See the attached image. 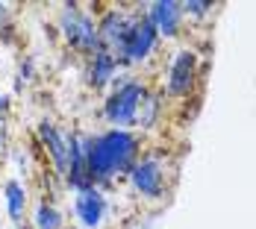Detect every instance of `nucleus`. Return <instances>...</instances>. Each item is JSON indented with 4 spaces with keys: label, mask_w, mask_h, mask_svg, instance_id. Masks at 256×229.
Segmentation results:
<instances>
[{
    "label": "nucleus",
    "mask_w": 256,
    "mask_h": 229,
    "mask_svg": "<svg viewBox=\"0 0 256 229\" xmlns=\"http://www.w3.org/2000/svg\"><path fill=\"white\" fill-rule=\"evenodd\" d=\"M138 156H142V138L132 129H106L100 135H88L86 147L88 179L98 188H106L118 177H130Z\"/></svg>",
    "instance_id": "nucleus-1"
},
{
    "label": "nucleus",
    "mask_w": 256,
    "mask_h": 229,
    "mask_svg": "<svg viewBox=\"0 0 256 229\" xmlns=\"http://www.w3.org/2000/svg\"><path fill=\"white\" fill-rule=\"evenodd\" d=\"M148 85L144 79L132 74H118V79L112 82L106 100H103V121L112 129H130L136 127V115H138V103L144 97Z\"/></svg>",
    "instance_id": "nucleus-2"
},
{
    "label": "nucleus",
    "mask_w": 256,
    "mask_h": 229,
    "mask_svg": "<svg viewBox=\"0 0 256 229\" xmlns=\"http://www.w3.org/2000/svg\"><path fill=\"white\" fill-rule=\"evenodd\" d=\"M56 26L65 38V44L71 50L82 53V56H94L100 47V32H98V21L88 9H82L80 3H65L56 15Z\"/></svg>",
    "instance_id": "nucleus-3"
},
{
    "label": "nucleus",
    "mask_w": 256,
    "mask_h": 229,
    "mask_svg": "<svg viewBox=\"0 0 256 229\" xmlns=\"http://www.w3.org/2000/svg\"><path fill=\"white\" fill-rule=\"evenodd\" d=\"M200 79V65H198V53L188 50V47H180L171 53L168 65H165V76H162V94L168 97H188L194 91Z\"/></svg>",
    "instance_id": "nucleus-4"
},
{
    "label": "nucleus",
    "mask_w": 256,
    "mask_h": 229,
    "mask_svg": "<svg viewBox=\"0 0 256 229\" xmlns=\"http://www.w3.org/2000/svg\"><path fill=\"white\" fill-rule=\"evenodd\" d=\"M130 185L142 200H162L168 191V168L162 153H144L130 171Z\"/></svg>",
    "instance_id": "nucleus-5"
},
{
    "label": "nucleus",
    "mask_w": 256,
    "mask_h": 229,
    "mask_svg": "<svg viewBox=\"0 0 256 229\" xmlns=\"http://www.w3.org/2000/svg\"><path fill=\"white\" fill-rule=\"evenodd\" d=\"M159 47V35H156L154 24L144 18V12H136V21L130 26L127 38L121 44V50L115 56V62L121 68H136V65H144Z\"/></svg>",
    "instance_id": "nucleus-6"
},
{
    "label": "nucleus",
    "mask_w": 256,
    "mask_h": 229,
    "mask_svg": "<svg viewBox=\"0 0 256 229\" xmlns=\"http://www.w3.org/2000/svg\"><path fill=\"white\" fill-rule=\"evenodd\" d=\"M36 135H38V144L44 147V153L50 156V165L53 171H56V177L65 182L68 177V165H71V153H68V132L65 129H59L53 121H38V127H36Z\"/></svg>",
    "instance_id": "nucleus-7"
},
{
    "label": "nucleus",
    "mask_w": 256,
    "mask_h": 229,
    "mask_svg": "<svg viewBox=\"0 0 256 229\" xmlns=\"http://www.w3.org/2000/svg\"><path fill=\"white\" fill-rule=\"evenodd\" d=\"M136 21V12H127V9H118V6H109L98 18V32H100V47L109 50L112 56H118L124 38H127L130 26Z\"/></svg>",
    "instance_id": "nucleus-8"
},
{
    "label": "nucleus",
    "mask_w": 256,
    "mask_h": 229,
    "mask_svg": "<svg viewBox=\"0 0 256 229\" xmlns=\"http://www.w3.org/2000/svg\"><path fill=\"white\" fill-rule=\"evenodd\" d=\"M106 215H109V200L103 188L92 185L86 191H74V218L80 229H100Z\"/></svg>",
    "instance_id": "nucleus-9"
},
{
    "label": "nucleus",
    "mask_w": 256,
    "mask_h": 229,
    "mask_svg": "<svg viewBox=\"0 0 256 229\" xmlns=\"http://www.w3.org/2000/svg\"><path fill=\"white\" fill-rule=\"evenodd\" d=\"M144 18L154 24L159 38H177L182 26V9L180 0H154L144 6Z\"/></svg>",
    "instance_id": "nucleus-10"
},
{
    "label": "nucleus",
    "mask_w": 256,
    "mask_h": 229,
    "mask_svg": "<svg viewBox=\"0 0 256 229\" xmlns=\"http://www.w3.org/2000/svg\"><path fill=\"white\" fill-rule=\"evenodd\" d=\"M121 74V65L115 62V56L109 50H98L94 56H88V65H86V85L103 91V88H112V82Z\"/></svg>",
    "instance_id": "nucleus-11"
},
{
    "label": "nucleus",
    "mask_w": 256,
    "mask_h": 229,
    "mask_svg": "<svg viewBox=\"0 0 256 229\" xmlns=\"http://www.w3.org/2000/svg\"><path fill=\"white\" fill-rule=\"evenodd\" d=\"M162 109H165V94L162 88H148L144 97L138 103V115H136V127L142 132L159 127V118H162Z\"/></svg>",
    "instance_id": "nucleus-12"
},
{
    "label": "nucleus",
    "mask_w": 256,
    "mask_h": 229,
    "mask_svg": "<svg viewBox=\"0 0 256 229\" xmlns=\"http://www.w3.org/2000/svg\"><path fill=\"white\" fill-rule=\"evenodd\" d=\"M3 197H6V212H9V218H12L15 224H21V218H24V212H26V188H24V182L9 179V182L3 185Z\"/></svg>",
    "instance_id": "nucleus-13"
},
{
    "label": "nucleus",
    "mask_w": 256,
    "mask_h": 229,
    "mask_svg": "<svg viewBox=\"0 0 256 229\" xmlns=\"http://www.w3.org/2000/svg\"><path fill=\"white\" fill-rule=\"evenodd\" d=\"M32 227L36 229H65V218H62V212L53 203L42 200L36 206V212H32Z\"/></svg>",
    "instance_id": "nucleus-14"
},
{
    "label": "nucleus",
    "mask_w": 256,
    "mask_h": 229,
    "mask_svg": "<svg viewBox=\"0 0 256 229\" xmlns=\"http://www.w3.org/2000/svg\"><path fill=\"white\" fill-rule=\"evenodd\" d=\"M180 9H182V18L204 21V18H209V15H212L215 3H212V0H182V3H180Z\"/></svg>",
    "instance_id": "nucleus-15"
},
{
    "label": "nucleus",
    "mask_w": 256,
    "mask_h": 229,
    "mask_svg": "<svg viewBox=\"0 0 256 229\" xmlns=\"http://www.w3.org/2000/svg\"><path fill=\"white\" fill-rule=\"evenodd\" d=\"M0 38L3 41H12V12L3 3H0Z\"/></svg>",
    "instance_id": "nucleus-16"
},
{
    "label": "nucleus",
    "mask_w": 256,
    "mask_h": 229,
    "mask_svg": "<svg viewBox=\"0 0 256 229\" xmlns=\"http://www.w3.org/2000/svg\"><path fill=\"white\" fill-rule=\"evenodd\" d=\"M32 71H36V65H32V59H24L21 65H18V88H24L32 82Z\"/></svg>",
    "instance_id": "nucleus-17"
},
{
    "label": "nucleus",
    "mask_w": 256,
    "mask_h": 229,
    "mask_svg": "<svg viewBox=\"0 0 256 229\" xmlns=\"http://www.w3.org/2000/svg\"><path fill=\"white\" fill-rule=\"evenodd\" d=\"M6 153V121H0V156Z\"/></svg>",
    "instance_id": "nucleus-18"
},
{
    "label": "nucleus",
    "mask_w": 256,
    "mask_h": 229,
    "mask_svg": "<svg viewBox=\"0 0 256 229\" xmlns=\"http://www.w3.org/2000/svg\"><path fill=\"white\" fill-rule=\"evenodd\" d=\"M9 112V94H0V115Z\"/></svg>",
    "instance_id": "nucleus-19"
},
{
    "label": "nucleus",
    "mask_w": 256,
    "mask_h": 229,
    "mask_svg": "<svg viewBox=\"0 0 256 229\" xmlns=\"http://www.w3.org/2000/svg\"><path fill=\"white\" fill-rule=\"evenodd\" d=\"M77 229H80V227H77Z\"/></svg>",
    "instance_id": "nucleus-20"
}]
</instances>
